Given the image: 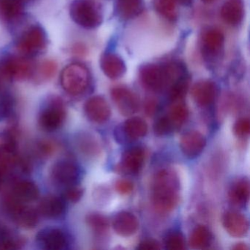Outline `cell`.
Wrapping results in <instances>:
<instances>
[{
    "mask_svg": "<svg viewBox=\"0 0 250 250\" xmlns=\"http://www.w3.org/2000/svg\"><path fill=\"white\" fill-rule=\"evenodd\" d=\"M46 46V36L42 27L35 26L25 32L18 42L19 51L25 55H36Z\"/></svg>",
    "mask_w": 250,
    "mask_h": 250,
    "instance_id": "obj_8",
    "label": "cell"
},
{
    "mask_svg": "<svg viewBox=\"0 0 250 250\" xmlns=\"http://www.w3.org/2000/svg\"><path fill=\"white\" fill-rule=\"evenodd\" d=\"M158 103L155 99H149L146 101L145 104V111L146 113L149 116L154 115L155 112L157 110Z\"/></svg>",
    "mask_w": 250,
    "mask_h": 250,
    "instance_id": "obj_41",
    "label": "cell"
},
{
    "mask_svg": "<svg viewBox=\"0 0 250 250\" xmlns=\"http://www.w3.org/2000/svg\"><path fill=\"white\" fill-rule=\"evenodd\" d=\"M51 177L55 184L68 188L77 184L80 178V169L71 161H60L52 167Z\"/></svg>",
    "mask_w": 250,
    "mask_h": 250,
    "instance_id": "obj_9",
    "label": "cell"
},
{
    "mask_svg": "<svg viewBox=\"0 0 250 250\" xmlns=\"http://www.w3.org/2000/svg\"><path fill=\"white\" fill-rule=\"evenodd\" d=\"M112 227L118 235L123 237L131 236L138 229L139 221L133 213L121 211L114 218Z\"/></svg>",
    "mask_w": 250,
    "mask_h": 250,
    "instance_id": "obj_20",
    "label": "cell"
},
{
    "mask_svg": "<svg viewBox=\"0 0 250 250\" xmlns=\"http://www.w3.org/2000/svg\"><path fill=\"white\" fill-rule=\"evenodd\" d=\"M77 148L80 152L87 157H94L101 152V145L99 140L89 132H82L77 135Z\"/></svg>",
    "mask_w": 250,
    "mask_h": 250,
    "instance_id": "obj_26",
    "label": "cell"
},
{
    "mask_svg": "<svg viewBox=\"0 0 250 250\" xmlns=\"http://www.w3.org/2000/svg\"><path fill=\"white\" fill-rule=\"evenodd\" d=\"M175 126L169 117L164 116L158 119L153 125V131L157 136H165L170 134Z\"/></svg>",
    "mask_w": 250,
    "mask_h": 250,
    "instance_id": "obj_36",
    "label": "cell"
},
{
    "mask_svg": "<svg viewBox=\"0 0 250 250\" xmlns=\"http://www.w3.org/2000/svg\"><path fill=\"white\" fill-rule=\"evenodd\" d=\"M5 208L14 222L25 228H34L38 223L37 212L27 206V203H20L7 197Z\"/></svg>",
    "mask_w": 250,
    "mask_h": 250,
    "instance_id": "obj_7",
    "label": "cell"
},
{
    "mask_svg": "<svg viewBox=\"0 0 250 250\" xmlns=\"http://www.w3.org/2000/svg\"><path fill=\"white\" fill-rule=\"evenodd\" d=\"M225 42L223 33L218 29L210 28L204 32L201 39V53L208 65L213 66L221 60Z\"/></svg>",
    "mask_w": 250,
    "mask_h": 250,
    "instance_id": "obj_5",
    "label": "cell"
},
{
    "mask_svg": "<svg viewBox=\"0 0 250 250\" xmlns=\"http://www.w3.org/2000/svg\"><path fill=\"white\" fill-rule=\"evenodd\" d=\"M115 189L119 194H128L134 189V184L129 180H120L115 184Z\"/></svg>",
    "mask_w": 250,
    "mask_h": 250,
    "instance_id": "obj_39",
    "label": "cell"
},
{
    "mask_svg": "<svg viewBox=\"0 0 250 250\" xmlns=\"http://www.w3.org/2000/svg\"><path fill=\"white\" fill-rule=\"evenodd\" d=\"M4 74L16 80H24L32 74V65L27 60L23 58H9L2 67Z\"/></svg>",
    "mask_w": 250,
    "mask_h": 250,
    "instance_id": "obj_19",
    "label": "cell"
},
{
    "mask_svg": "<svg viewBox=\"0 0 250 250\" xmlns=\"http://www.w3.org/2000/svg\"><path fill=\"white\" fill-rule=\"evenodd\" d=\"M206 146V139L198 131H191L181 137L180 147L184 156L194 159L201 154Z\"/></svg>",
    "mask_w": 250,
    "mask_h": 250,
    "instance_id": "obj_14",
    "label": "cell"
},
{
    "mask_svg": "<svg viewBox=\"0 0 250 250\" xmlns=\"http://www.w3.org/2000/svg\"><path fill=\"white\" fill-rule=\"evenodd\" d=\"M87 222L93 232L97 235H103L109 228L108 219L99 213L89 214L87 217Z\"/></svg>",
    "mask_w": 250,
    "mask_h": 250,
    "instance_id": "obj_33",
    "label": "cell"
},
{
    "mask_svg": "<svg viewBox=\"0 0 250 250\" xmlns=\"http://www.w3.org/2000/svg\"><path fill=\"white\" fill-rule=\"evenodd\" d=\"M17 163L14 145L11 142L0 146V187H2L11 175Z\"/></svg>",
    "mask_w": 250,
    "mask_h": 250,
    "instance_id": "obj_22",
    "label": "cell"
},
{
    "mask_svg": "<svg viewBox=\"0 0 250 250\" xmlns=\"http://www.w3.org/2000/svg\"><path fill=\"white\" fill-rule=\"evenodd\" d=\"M165 248L169 250H183L185 249L184 235L179 232H172L167 235L165 242Z\"/></svg>",
    "mask_w": 250,
    "mask_h": 250,
    "instance_id": "obj_34",
    "label": "cell"
},
{
    "mask_svg": "<svg viewBox=\"0 0 250 250\" xmlns=\"http://www.w3.org/2000/svg\"><path fill=\"white\" fill-rule=\"evenodd\" d=\"M147 124L144 120L138 117L129 118L127 120L122 126L124 137L128 140H138L147 134Z\"/></svg>",
    "mask_w": 250,
    "mask_h": 250,
    "instance_id": "obj_27",
    "label": "cell"
},
{
    "mask_svg": "<svg viewBox=\"0 0 250 250\" xmlns=\"http://www.w3.org/2000/svg\"><path fill=\"white\" fill-rule=\"evenodd\" d=\"M250 182L247 178L237 180L232 184L228 193L229 201L237 207H244L250 198Z\"/></svg>",
    "mask_w": 250,
    "mask_h": 250,
    "instance_id": "obj_24",
    "label": "cell"
},
{
    "mask_svg": "<svg viewBox=\"0 0 250 250\" xmlns=\"http://www.w3.org/2000/svg\"><path fill=\"white\" fill-rule=\"evenodd\" d=\"M222 225L227 232L235 238L244 236L248 232V219L239 212H226L222 217Z\"/></svg>",
    "mask_w": 250,
    "mask_h": 250,
    "instance_id": "obj_15",
    "label": "cell"
},
{
    "mask_svg": "<svg viewBox=\"0 0 250 250\" xmlns=\"http://www.w3.org/2000/svg\"><path fill=\"white\" fill-rule=\"evenodd\" d=\"M73 52H74V53L75 54V55H83V54L85 52V49H84V47L83 45L77 44L76 46H74Z\"/></svg>",
    "mask_w": 250,
    "mask_h": 250,
    "instance_id": "obj_42",
    "label": "cell"
},
{
    "mask_svg": "<svg viewBox=\"0 0 250 250\" xmlns=\"http://www.w3.org/2000/svg\"><path fill=\"white\" fill-rule=\"evenodd\" d=\"M84 112L90 121L104 124L110 118L111 109L106 99L102 96H93L84 104Z\"/></svg>",
    "mask_w": 250,
    "mask_h": 250,
    "instance_id": "obj_13",
    "label": "cell"
},
{
    "mask_svg": "<svg viewBox=\"0 0 250 250\" xmlns=\"http://www.w3.org/2000/svg\"><path fill=\"white\" fill-rule=\"evenodd\" d=\"M83 195V188L80 187H68L65 192V198L71 202L79 201Z\"/></svg>",
    "mask_w": 250,
    "mask_h": 250,
    "instance_id": "obj_38",
    "label": "cell"
},
{
    "mask_svg": "<svg viewBox=\"0 0 250 250\" xmlns=\"http://www.w3.org/2000/svg\"><path fill=\"white\" fill-rule=\"evenodd\" d=\"M193 0H178V2L182 3L183 5H190L192 3Z\"/></svg>",
    "mask_w": 250,
    "mask_h": 250,
    "instance_id": "obj_44",
    "label": "cell"
},
{
    "mask_svg": "<svg viewBox=\"0 0 250 250\" xmlns=\"http://www.w3.org/2000/svg\"><path fill=\"white\" fill-rule=\"evenodd\" d=\"M168 117L172 121L175 128L181 126L188 118V108L184 104L178 102L171 107Z\"/></svg>",
    "mask_w": 250,
    "mask_h": 250,
    "instance_id": "obj_32",
    "label": "cell"
},
{
    "mask_svg": "<svg viewBox=\"0 0 250 250\" xmlns=\"http://www.w3.org/2000/svg\"><path fill=\"white\" fill-rule=\"evenodd\" d=\"M201 1L203 2V3L207 4V5H208V4L213 3V2H216V1H217V0H201Z\"/></svg>",
    "mask_w": 250,
    "mask_h": 250,
    "instance_id": "obj_45",
    "label": "cell"
},
{
    "mask_svg": "<svg viewBox=\"0 0 250 250\" xmlns=\"http://www.w3.org/2000/svg\"><path fill=\"white\" fill-rule=\"evenodd\" d=\"M8 197L20 203H30L37 200L39 189L37 185L29 180H20L14 183Z\"/></svg>",
    "mask_w": 250,
    "mask_h": 250,
    "instance_id": "obj_17",
    "label": "cell"
},
{
    "mask_svg": "<svg viewBox=\"0 0 250 250\" xmlns=\"http://www.w3.org/2000/svg\"><path fill=\"white\" fill-rule=\"evenodd\" d=\"M58 64L52 60H46L41 63L38 68V74L41 80H49L56 74Z\"/></svg>",
    "mask_w": 250,
    "mask_h": 250,
    "instance_id": "obj_35",
    "label": "cell"
},
{
    "mask_svg": "<svg viewBox=\"0 0 250 250\" xmlns=\"http://www.w3.org/2000/svg\"><path fill=\"white\" fill-rule=\"evenodd\" d=\"M144 161V150L140 147H131L123 154L121 168L127 173L135 175L141 170Z\"/></svg>",
    "mask_w": 250,
    "mask_h": 250,
    "instance_id": "obj_21",
    "label": "cell"
},
{
    "mask_svg": "<svg viewBox=\"0 0 250 250\" xmlns=\"http://www.w3.org/2000/svg\"><path fill=\"white\" fill-rule=\"evenodd\" d=\"M73 21L85 29H95L103 22V5L100 0H74L70 7Z\"/></svg>",
    "mask_w": 250,
    "mask_h": 250,
    "instance_id": "obj_3",
    "label": "cell"
},
{
    "mask_svg": "<svg viewBox=\"0 0 250 250\" xmlns=\"http://www.w3.org/2000/svg\"><path fill=\"white\" fill-rule=\"evenodd\" d=\"M211 241L212 234L208 228L199 225L193 229L190 235L189 244L194 250H203L210 246Z\"/></svg>",
    "mask_w": 250,
    "mask_h": 250,
    "instance_id": "obj_28",
    "label": "cell"
},
{
    "mask_svg": "<svg viewBox=\"0 0 250 250\" xmlns=\"http://www.w3.org/2000/svg\"><path fill=\"white\" fill-rule=\"evenodd\" d=\"M233 132L238 137H245L250 134V121L249 118H241L234 124Z\"/></svg>",
    "mask_w": 250,
    "mask_h": 250,
    "instance_id": "obj_37",
    "label": "cell"
},
{
    "mask_svg": "<svg viewBox=\"0 0 250 250\" xmlns=\"http://www.w3.org/2000/svg\"><path fill=\"white\" fill-rule=\"evenodd\" d=\"M66 112L61 101L52 100L40 112L39 124L43 131H56L65 122Z\"/></svg>",
    "mask_w": 250,
    "mask_h": 250,
    "instance_id": "obj_6",
    "label": "cell"
},
{
    "mask_svg": "<svg viewBox=\"0 0 250 250\" xmlns=\"http://www.w3.org/2000/svg\"><path fill=\"white\" fill-rule=\"evenodd\" d=\"M161 245L157 241L153 239H146L138 244L137 249L142 250H161Z\"/></svg>",
    "mask_w": 250,
    "mask_h": 250,
    "instance_id": "obj_40",
    "label": "cell"
},
{
    "mask_svg": "<svg viewBox=\"0 0 250 250\" xmlns=\"http://www.w3.org/2000/svg\"><path fill=\"white\" fill-rule=\"evenodd\" d=\"M178 0H153L155 11L169 21L178 18Z\"/></svg>",
    "mask_w": 250,
    "mask_h": 250,
    "instance_id": "obj_29",
    "label": "cell"
},
{
    "mask_svg": "<svg viewBox=\"0 0 250 250\" xmlns=\"http://www.w3.org/2000/svg\"><path fill=\"white\" fill-rule=\"evenodd\" d=\"M189 80L188 76L186 75L177 80L169 87V98L172 102H179L184 99L188 91Z\"/></svg>",
    "mask_w": 250,
    "mask_h": 250,
    "instance_id": "obj_31",
    "label": "cell"
},
{
    "mask_svg": "<svg viewBox=\"0 0 250 250\" xmlns=\"http://www.w3.org/2000/svg\"><path fill=\"white\" fill-rule=\"evenodd\" d=\"M187 74L186 68L179 62H169L159 65L147 63L140 70V78L146 88L161 92L169 88L174 83Z\"/></svg>",
    "mask_w": 250,
    "mask_h": 250,
    "instance_id": "obj_2",
    "label": "cell"
},
{
    "mask_svg": "<svg viewBox=\"0 0 250 250\" xmlns=\"http://www.w3.org/2000/svg\"><path fill=\"white\" fill-rule=\"evenodd\" d=\"M144 8V0H118L116 12L123 20H131L140 15Z\"/></svg>",
    "mask_w": 250,
    "mask_h": 250,
    "instance_id": "obj_25",
    "label": "cell"
},
{
    "mask_svg": "<svg viewBox=\"0 0 250 250\" xmlns=\"http://www.w3.org/2000/svg\"><path fill=\"white\" fill-rule=\"evenodd\" d=\"M221 17L228 25L237 27L244 20L245 8L243 0H226L221 8Z\"/></svg>",
    "mask_w": 250,
    "mask_h": 250,
    "instance_id": "obj_18",
    "label": "cell"
},
{
    "mask_svg": "<svg viewBox=\"0 0 250 250\" xmlns=\"http://www.w3.org/2000/svg\"><path fill=\"white\" fill-rule=\"evenodd\" d=\"M22 13V5L19 0H0V17L5 21L17 20Z\"/></svg>",
    "mask_w": 250,
    "mask_h": 250,
    "instance_id": "obj_30",
    "label": "cell"
},
{
    "mask_svg": "<svg viewBox=\"0 0 250 250\" xmlns=\"http://www.w3.org/2000/svg\"><path fill=\"white\" fill-rule=\"evenodd\" d=\"M100 67L105 76L110 80L121 78L126 72V65L124 60L112 52H106L102 55Z\"/></svg>",
    "mask_w": 250,
    "mask_h": 250,
    "instance_id": "obj_16",
    "label": "cell"
},
{
    "mask_svg": "<svg viewBox=\"0 0 250 250\" xmlns=\"http://www.w3.org/2000/svg\"><path fill=\"white\" fill-rule=\"evenodd\" d=\"M19 1H20V2H21V3H22V2H29V1H30V0H19Z\"/></svg>",
    "mask_w": 250,
    "mask_h": 250,
    "instance_id": "obj_46",
    "label": "cell"
},
{
    "mask_svg": "<svg viewBox=\"0 0 250 250\" xmlns=\"http://www.w3.org/2000/svg\"><path fill=\"white\" fill-rule=\"evenodd\" d=\"M180 181L172 169H164L153 179L152 201L159 213L172 211L179 201Z\"/></svg>",
    "mask_w": 250,
    "mask_h": 250,
    "instance_id": "obj_1",
    "label": "cell"
},
{
    "mask_svg": "<svg viewBox=\"0 0 250 250\" xmlns=\"http://www.w3.org/2000/svg\"><path fill=\"white\" fill-rule=\"evenodd\" d=\"M90 80L88 69L80 63L70 64L61 73V86L71 96H80L84 93L88 87Z\"/></svg>",
    "mask_w": 250,
    "mask_h": 250,
    "instance_id": "obj_4",
    "label": "cell"
},
{
    "mask_svg": "<svg viewBox=\"0 0 250 250\" xmlns=\"http://www.w3.org/2000/svg\"><path fill=\"white\" fill-rule=\"evenodd\" d=\"M232 249L235 250H249V247L245 244L240 243V244H235L232 247Z\"/></svg>",
    "mask_w": 250,
    "mask_h": 250,
    "instance_id": "obj_43",
    "label": "cell"
},
{
    "mask_svg": "<svg viewBox=\"0 0 250 250\" xmlns=\"http://www.w3.org/2000/svg\"><path fill=\"white\" fill-rule=\"evenodd\" d=\"M39 210L44 217L58 219L65 213V201L63 199L57 196H47L41 201Z\"/></svg>",
    "mask_w": 250,
    "mask_h": 250,
    "instance_id": "obj_23",
    "label": "cell"
},
{
    "mask_svg": "<svg viewBox=\"0 0 250 250\" xmlns=\"http://www.w3.org/2000/svg\"><path fill=\"white\" fill-rule=\"evenodd\" d=\"M41 248L46 250H63L68 245V238L62 229L46 228L39 232L36 237Z\"/></svg>",
    "mask_w": 250,
    "mask_h": 250,
    "instance_id": "obj_11",
    "label": "cell"
},
{
    "mask_svg": "<svg viewBox=\"0 0 250 250\" xmlns=\"http://www.w3.org/2000/svg\"><path fill=\"white\" fill-rule=\"evenodd\" d=\"M111 96L120 113L124 116H130L138 111L140 107L138 97L127 87H115L111 91Z\"/></svg>",
    "mask_w": 250,
    "mask_h": 250,
    "instance_id": "obj_10",
    "label": "cell"
},
{
    "mask_svg": "<svg viewBox=\"0 0 250 250\" xmlns=\"http://www.w3.org/2000/svg\"><path fill=\"white\" fill-rule=\"evenodd\" d=\"M217 85L211 80H200L193 85L191 96L199 106H206L211 104L218 96Z\"/></svg>",
    "mask_w": 250,
    "mask_h": 250,
    "instance_id": "obj_12",
    "label": "cell"
}]
</instances>
